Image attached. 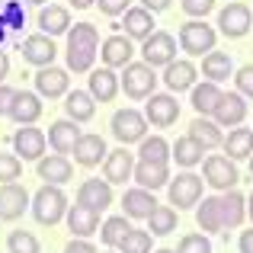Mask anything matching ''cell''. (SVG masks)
Masks as SVG:
<instances>
[{
    "instance_id": "obj_30",
    "label": "cell",
    "mask_w": 253,
    "mask_h": 253,
    "mask_svg": "<svg viewBox=\"0 0 253 253\" xmlns=\"http://www.w3.org/2000/svg\"><path fill=\"white\" fill-rule=\"evenodd\" d=\"M119 74L112 68H99V71H90V93L96 103H109V99H116L119 93Z\"/></svg>"
},
{
    "instance_id": "obj_21",
    "label": "cell",
    "mask_w": 253,
    "mask_h": 253,
    "mask_svg": "<svg viewBox=\"0 0 253 253\" xmlns=\"http://www.w3.org/2000/svg\"><path fill=\"white\" fill-rule=\"evenodd\" d=\"M81 135L84 131L77 128L74 119H58V122H51V128H48V144H51L55 154H71Z\"/></svg>"
},
{
    "instance_id": "obj_6",
    "label": "cell",
    "mask_w": 253,
    "mask_h": 253,
    "mask_svg": "<svg viewBox=\"0 0 253 253\" xmlns=\"http://www.w3.org/2000/svg\"><path fill=\"white\" fill-rule=\"evenodd\" d=\"M112 135H116L122 144L141 141V138L148 135V119H144V112H138V109H119L116 116H112Z\"/></svg>"
},
{
    "instance_id": "obj_17",
    "label": "cell",
    "mask_w": 253,
    "mask_h": 253,
    "mask_svg": "<svg viewBox=\"0 0 253 253\" xmlns=\"http://www.w3.org/2000/svg\"><path fill=\"white\" fill-rule=\"evenodd\" d=\"M77 202L86 209L106 211L112 205V183L109 179H84L81 189H77Z\"/></svg>"
},
{
    "instance_id": "obj_25",
    "label": "cell",
    "mask_w": 253,
    "mask_h": 253,
    "mask_svg": "<svg viewBox=\"0 0 253 253\" xmlns=\"http://www.w3.org/2000/svg\"><path fill=\"white\" fill-rule=\"evenodd\" d=\"M68 228L74 237H90L99 231V211L96 209H86V205H71L68 209Z\"/></svg>"
},
{
    "instance_id": "obj_9",
    "label": "cell",
    "mask_w": 253,
    "mask_h": 253,
    "mask_svg": "<svg viewBox=\"0 0 253 253\" xmlns=\"http://www.w3.org/2000/svg\"><path fill=\"white\" fill-rule=\"evenodd\" d=\"M45 148H48V135H45L42 128L23 125V128L13 135V151H16L19 161H42Z\"/></svg>"
},
{
    "instance_id": "obj_53",
    "label": "cell",
    "mask_w": 253,
    "mask_h": 253,
    "mask_svg": "<svg viewBox=\"0 0 253 253\" xmlns=\"http://www.w3.org/2000/svg\"><path fill=\"white\" fill-rule=\"evenodd\" d=\"M6 74H10V58H6V51H0V84H3Z\"/></svg>"
},
{
    "instance_id": "obj_5",
    "label": "cell",
    "mask_w": 253,
    "mask_h": 253,
    "mask_svg": "<svg viewBox=\"0 0 253 253\" xmlns=\"http://www.w3.org/2000/svg\"><path fill=\"white\" fill-rule=\"evenodd\" d=\"M119 84H122L125 96H131V99H148L151 93H154V86H157V74H154V68H151L148 61L125 64V74L119 77Z\"/></svg>"
},
{
    "instance_id": "obj_10",
    "label": "cell",
    "mask_w": 253,
    "mask_h": 253,
    "mask_svg": "<svg viewBox=\"0 0 253 253\" xmlns=\"http://www.w3.org/2000/svg\"><path fill=\"white\" fill-rule=\"evenodd\" d=\"M250 26H253V13L247 3H228L218 13V29L228 39H244L250 32Z\"/></svg>"
},
{
    "instance_id": "obj_16",
    "label": "cell",
    "mask_w": 253,
    "mask_h": 253,
    "mask_svg": "<svg viewBox=\"0 0 253 253\" xmlns=\"http://www.w3.org/2000/svg\"><path fill=\"white\" fill-rule=\"evenodd\" d=\"M218 211H221V228L234 231V228H241L244 218H247V199L237 189H228V192L218 196Z\"/></svg>"
},
{
    "instance_id": "obj_59",
    "label": "cell",
    "mask_w": 253,
    "mask_h": 253,
    "mask_svg": "<svg viewBox=\"0 0 253 253\" xmlns=\"http://www.w3.org/2000/svg\"><path fill=\"white\" fill-rule=\"evenodd\" d=\"M250 173H253V154H250Z\"/></svg>"
},
{
    "instance_id": "obj_36",
    "label": "cell",
    "mask_w": 253,
    "mask_h": 253,
    "mask_svg": "<svg viewBox=\"0 0 253 253\" xmlns=\"http://www.w3.org/2000/svg\"><path fill=\"white\" fill-rule=\"evenodd\" d=\"M141 148H138V157L141 161H151V164H170L173 161V148L167 144V138H161V135H144L141 141Z\"/></svg>"
},
{
    "instance_id": "obj_19",
    "label": "cell",
    "mask_w": 253,
    "mask_h": 253,
    "mask_svg": "<svg viewBox=\"0 0 253 253\" xmlns=\"http://www.w3.org/2000/svg\"><path fill=\"white\" fill-rule=\"evenodd\" d=\"M68 71L64 68H55V64H48V68H39L36 74V90L39 96H48V99H58V96H68Z\"/></svg>"
},
{
    "instance_id": "obj_38",
    "label": "cell",
    "mask_w": 253,
    "mask_h": 253,
    "mask_svg": "<svg viewBox=\"0 0 253 253\" xmlns=\"http://www.w3.org/2000/svg\"><path fill=\"white\" fill-rule=\"evenodd\" d=\"M131 231V224H128V215H112V218H106L103 221V228H99V241L106 244V247H119L122 244V237Z\"/></svg>"
},
{
    "instance_id": "obj_20",
    "label": "cell",
    "mask_w": 253,
    "mask_h": 253,
    "mask_svg": "<svg viewBox=\"0 0 253 253\" xmlns=\"http://www.w3.org/2000/svg\"><path fill=\"white\" fill-rule=\"evenodd\" d=\"M131 173H135V154H131V151H125V144L106 154V161H103V176L109 179V183H125Z\"/></svg>"
},
{
    "instance_id": "obj_34",
    "label": "cell",
    "mask_w": 253,
    "mask_h": 253,
    "mask_svg": "<svg viewBox=\"0 0 253 253\" xmlns=\"http://www.w3.org/2000/svg\"><path fill=\"white\" fill-rule=\"evenodd\" d=\"M202 74L215 84H224L234 74V61H231L228 51H209V55L202 58Z\"/></svg>"
},
{
    "instance_id": "obj_27",
    "label": "cell",
    "mask_w": 253,
    "mask_h": 253,
    "mask_svg": "<svg viewBox=\"0 0 253 253\" xmlns=\"http://www.w3.org/2000/svg\"><path fill=\"white\" fill-rule=\"evenodd\" d=\"M196 64L192 61H170L167 68H164V84L170 86L173 93H183V90H192L196 86Z\"/></svg>"
},
{
    "instance_id": "obj_14",
    "label": "cell",
    "mask_w": 253,
    "mask_h": 253,
    "mask_svg": "<svg viewBox=\"0 0 253 253\" xmlns=\"http://www.w3.org/2000/svg\"><path fill=\"white\" fill-rule=\"evenodd\" d=\"M19 51H23V61L36 64V68H48V64L55 61V55H58V48H55V42H51V36H45V32L23 39Z\"/></svg>"
},
{
    "instance_id": "obj_43",
    "label": "cell",
    "mask_w": 253,
    "mask_h": 253,
    "mask_svg": "<svg viewBox=\"0 0 253 253\" xmlns=\"http://www.w3.org/2000/svg\"><path fill=\"white\" fill-rule=\"evenodd\" d=\"M23 176V161L16 154H3L0 151V183H16Z\"/></svg>"
},
{
    "instance_id": "obj_24",
    "label": "cell",
    "mask_w": 253,
    "mask_h": 253,
    "mask_svg": "<svg viewBox=\"0 0 253 253\" xmlns=\"http://www.w3.org/2000/svg\"><path fill=\"white\" fill-rule=\"evenodd\" d=\"M36 170H39V179H45V183H55V186L71 183V179H74V167H71V161H68L64 154H48V157H42Z\"/></svg>"
},
{
    "instance_id": "obj_58",
    "label": "cell",
    "mask_w": 253,
    "mask_h": 253,
    "mask_svg": "<svg viewBox=\"0 0 253 253\" xmlns=\"http://www.w3.org/2000/svg\"><path fill=\"white\" fill-rule=\"evenodd\" d=\"M26 3H39V6H42V3H45V0H26Z\"/></svg>"
},
{
    "instance_id": "obj_49",
    "label": "cell",
    "mask_w": 253,
    "mask_h": 253,
    "mask_svg": "<svg viewBox=\"0 0 253 253\" xmlns=\"http://www.w3.org/2000/svg\"><path fill=\"white\" fill-rule=\"evenodd\" d=\"M13 96H16V90H13V86H6V84H0V116H10Z\"/></svg>"
},
{
    "instance_id": "obj_15",
    "label": "cell",
    "mask_w": 253,
    "mask_h": 253,
    "mask_svg": "<svg viewBox=\"0 0 253 253\" xmlns=\"http://www.w3.org/2000/svg\"><path fill=\"white\" fill-rule=\"evenodd\" d=\"M131 55H135V45H131L128 36H109L103 45H99V58H103L106 68H125V64H131Z\"/></svg>"
},
{
    "instance_id": "obj_54",
    "label": "cell",
    "mask_w": 253,
    "mask_h": 253,
    "mask_svg": "<svg viewBox=\"0 0 253 253\" xmlns=\"http://www.w3.org/2000/svg\"><path fill=\"white\" fill-rule=\"evenodd\" d=\"M68 3L74 6V10H86V6H93L96 0H68Z\"/></svg>"
},
{
    "instance_id": "obj_11",
    "label": "cell",
    "mask_w": 253,
    "mask_h": 253,
    "mask_svg": "<svg viewBox=\"0 0 253 253\" xmlns=\"http://www.w3.org/2000/svg\"><path fill=\"white\" fill-rule=\"evenodd\" d=\"M141 55L151 68H167L170 61H176V39L170 32H154V36L144 39Z\"/></svg>"
},
{
    "instance_id": "obj_1",
    "label": "cell",
    "mask_w": 253,
    "mask_h": 253,
    "mask_svg": "<svg viewBox=\"0 0 253 253\" xmlns=\"http://www.w3.org/2000/svg\"><path fill=\"white\" fill-rule=\"evenodd\" d=\"M99 55V32L93 23H77L68 29V71L86 74L93 71V61Z\"/></svg>"
},
{
    "instance_id": "obj_56",
    "label": "cell",
    "mask_w": 253,
    "mask_h": 253,
    "mask_svg": "<svg viewBox=\"0 0 253 253\" xmlns=\"http://www.w3.org/2000/svg\"><path fill=\"white\" fill-rule=\"evenodd\" d=\"M3 39H6V26L0 23V45H3Z\"/></svg>"
},
{
    "instance_id": "obj_50",
    "label": "cell",
    "mask_w": 253,
    "mask_h": 253,
    "mask_svg": "<svg viewBox=\"0 0 253 253\" xmlns=\"http://www.w3.org/2000/svg\"><path fill=\"white\" fill-rule=\"evenodd\" d=\"M64 253H96V247H93L86 237H77V241H71L68 247H64Z\"/></svg>"
},
{
    "instance_id": "obj_33",
    "label": "cell",
    "mask_w": 253,
    "mask_h": 253,
    "mask_svg": "<svg viewBox=\"0 0 253 253\" xmlns=\"http://www.w3.org/2000/svg\"><path fill=\"white\" fill-rule=\"evenodd\" d=\"M224 154L231 157V161H244V157H250L253 154V128H231L228 131V138H224Z\"/></svg>"
},
{
    "instance_id": "obj_4",
    "label": "cell",
    "mask_w": 253,
    "mask_h": 253,
    "mask_svg": "<svg viewBox=\"0 0 253 253\" xmlns=\"http://www.w3.org/2000/svg\"><path fill=\"white\" fill-rule=\"evenodd\" d=\"M202 173H205V183L218 192H228L241 183V173H237V164L231 161L228 154H211L202 161Z\"/></svg>"
},
{
    "instance_id": "obj_2",
    "label": "cell",
    "mask_w": 253,
    "mask_h": 253,
    "mask_svg": "<svg viewBox=\"0 0 253 253\" xmlns=\"http://www.w3.org/2000/svg\"><path fill=\"white\" fill-rule=\"evenodd\" d=\"M32 215H36V221L39 224H58L61 218H68V196L61 192V186H55V183H45L42 189L32 196Z\"/></svg>"
},
{
    "instance_id": "obj_7",
    "label": "cell",
    "mask_w": 253,
    "mask_h": 253,
    "mask_svg": "<svg viewBox=\"0 0 253 253\" xmlns=\"http://www.w3.org/2000/svg\"><path fill=\"white\" fill-rule=\"evenodd\" d=\"M202 176H196V173H179L173 183H167L170 189V205H176L179 209H192V205L202 202Z\"/></svg>"
},
{
    "instance_id": "obj_51",
    "label": "cell",
    "mask_w": 253,
    "mask_h": 253,
    "mask_svg": "<svg viewBox=\"0 0 253 253\" xmlns=\"http://www.w3.org/2000/svg\"><path fill=\"white\" fill-rule=\"evenodd\" d=\"M237 247H241V253H253V228H250V231H244V234H241V241H237Z\"/></svg>"
},
{
    "instance_id": "obj_26",
    "label": "cell",
    "mask_w": 253,
    "mask_h": 253,
    "mask_svg": "<svg viewBox=\"0 0 253 253\" xmlns=\"http://www.w3.org/2000/svg\"><path fill=\"white\" fill-rule=\"evenodd\" d=\"M122 209L128 218H144L148 221V215L157 209V199L151 189H144V186H135V189H128L122 196Z\"/></svg>"
},
{
    "instance_id": "obj_47",
    "label": "cell",
    "mask_w": 253,
    "mask_h": 253,
    "mask_svg": "<svg viewBox=\"0 0 253 253\" xmlns=\"http://www.w3.org/2000/svg\"><path fill=\"white\" fill-rule=\"evenodd\" d=\"M183 10L189 16H205V13L215 10V0H183Z\"/></svg>"
},
{
    "instance_id": "obj_39",
    "label": "cell",
    "mask_w": 253,
    "mask_h": 253,
    "mask_svg": "<svg viewBox=\"0 0 253 253\" xmlns=\"http://www.w3.org/2000/svg\"><path fill=\"white\" fill-rule=\"evenodd\" d=\"M148 231L151 234H173L176 231V209H170V205H157L154 211L148 215Z\"/></svg>"
},
{
    "instance_id": "obj_40",
    "label": "cell",
    "mask_w": 253,
    "mask_h": 253,
    "mask_svg": "<svg viewBox=\"0 0 253 253\" xmlns=\"http://www.w3.org/2000/svg\"><path fill=\"white\" fill-rule=\"evenodd\" d=\"M202 154L205 151L199 148L189 135L176 138V144H173V161H176L179 167H196V164H202Z\"/></svg>"
},
{
    "instance_id": "obj_32",
    "label": "cell",
    "mask_w": 253,
    "mask_h": 253,
    "mask_svg": "<svg viewBox=\"0 0 253 253\" xmlns=\"http://www.w3.org/2000/svg\"><path fill=\"white\" fill-rule=\"evenodd\" d=\"M64 109H68V119H74V122H90L96 112V99L90 90H74L64 99Z\"/></svg>"
},
{
    "instance_id": "obj_22",
    "label": "cell",
    "mask_w": 253,
    "mask_h": 253,
    "mask_svg": "<svg viewBox=\"0 0 253 253\" xmlns=\"http://www.w3.org/2000/svg\"><path fill=\"white\" fill-rule=\"evenodd\" d=\"M39 116H42V99H39V93L16 90L13 106H10V119L16 125H32V122H39Z\"/></svg>"
},
{
    "instance_id": "obj_55",
    "label": "cell",
    "mask_w": 253,
    "mask_h": 253,
    "mask_svg": "<svg viewBox=\"0 0 253 253\" xmlns=\"http://www.w3.org/2000/svg\"><path fill=\"white\" fill-rule=\"evenodd\" d=\"M247 215H250V221H253V192L247 196Z\"/></svg>"
},
{
    "instance_id": "obj_18",
    "label": "cell",
    "mask_w": 253,
    "mask_h": 253,
    "mask_svg": "<svg viewBox=\"0 0 253 253\" xmlns=\"http://www.w3.org/2000/svg\"><path fill=\"white\" fill-rule=\"evenodd\" d=\"M122 26H119V29H125V36L128 39H138V42H144V39L148 36H154V13L151 10H144V6H128V10L122 13Z\"/></svg>"
},
{
    "instance_id": "obj_13",
    "label": "cell",
    "mask_w": 253,
    "mask_h": 253,
    "mask_svg": "<svg viewBox=\"0 0 253 253\" xmlns=\"http://www.w3.org/2000/svg\"><path fill=\"white\" fill-rule=\"evenodd\" d=\"M32 205L29 192L19 183H3L0 186V221H16L23 218V211Z\"/></svg>"
},
{
    "instance_id": "obj_60",
    "label": "cell",
    "mask_w": 253,
    "mask_h": 253,
    "mask_svg": "<svg viewBox=\"0 0 253 253\" xmlns=\"http://www.w3.org/2000/svg\"><path fill=\"white\" fill-rule=\"evenodd\" d=\"M106 253H112V250H106Z\"/></svg>"
},
{
    "instance_id": "obj_46",
    "label": "cell",
    "mask_w": 253,
    "mask_h": 253,
    "mask_svg": "<svg viewBox=\"0 0 253 253\" xmlns=\"http://www.w3.org/2000/svg\"><path fill=\"white\" fill-rule=\"evenodd\" d=\"M237 93H244V96H253V64H244L241 71H237Z\"/></svg>"
},
{
    "instance_id": "obj_3",
    "label": "cell",
    "mask_w": 253,
    "mask_h": 253,
    "mask_svg": "<svg viewBox=\"0 0 253 253\" xmlns=\"http://www.w3.org/2000/svg\"><path fill=\"white\" fill-rule=\"evenodd\" d=\"M215 39H218V32L209 23H202V19H189V23L179 26V48L192 58H202L209 51H215Z\"/></svg>"
},
{
    "instance_id": "obj_31",
    "label": "cell",
    "mask_w": 253,
    "mask_h": 253,
    "mask_svg": "<svg viewBox=\"0 0 253 253\" xmlns=\"http://www.w3.org/2000/svg\"><path fill=\"white\" fill-rule=\"evenodd\" d=\"M39 29H42L45 36H61V32H68L71 29L68 6H55V3L42 6V10H39Z\"/></svg>"
},
{
    "instance_id": "obj_37",
    "label": "cell",
    "mask_w": 253,
    "mask_h": 253,
    "mask_svg": "<svg viewBox=\"0 0 253 253\" xmlns=\"http://www.w3.org/2000/svg\"><path fill=\"white\" fill-rule=\"evenodd\" d=\"M196 221H199V228L209 231V234H218V231H224V228H221V211H218V196L202 199V205L196 209Z\"/></svg>"
},
{
    "instance_id": "obj_8",
    "label": "cell",
    "mask_w": 253,
    "mask_h": 253,
    "mask_svg": "<svg viewBox=\"0 0 253 253\" xmlns=\"http://www.w3.org/2000/svg\"><path fill=\"white\" fill-rule=\"evenodd\" d=\"M144 119H148V125H154V128H170L179 119L176 96H170V93H151L148 106H144Z\"/></svg>"
},
{
    "instance_id": "obj_42",
    "label": "cell",
    "mask_w": 253,
    "mask_h": 253,
    "mask_svg": "<svg viewBox=\"0 0 253 253\" xmlns=\"http://www.w3.org/2000/svg\"><path fill=\"white\" fill-rule=\"evenodd\" d=\"M119 250H122V253H151V234H148V231H135V228H131L128 234L122 237Z\"/></svg>"
},
{
    "instance_id": "obj_35",
    "label": "cell",
    "mask_w": 253,
    "mask_h": 253,
    "mask_svg": "<svg viewBox=\"0 0 253 253\" xmlns=\"http://www.w3.org/2000/svg\"><path fill=\"white\" fill-rule=\"evenodd\" d=\"M221 93H224L221 84H215V81H205V84L192 86V109H196L199 116H211L218 99H221Z\"/></svg>"
},
{
    "instance_id": "obj_57",
    "label": "cell",
    "mask_w": 253,
    "mask_h": 253,
    "mask_svg": "<svg viewBox=\"0 0 253 253\" xmlns=\"http://www.w3.org/2000/svg\"><path fill=\"white\" fill-rule=\"evenodd\" d=\"M154 253H176V250H170V247H161V250H154Z\"/></svg>"
},
{
    "instance_id": "obj_41",
    "label": "cell",
    "mask_w": 253,
    "mask_h": 253,
    "mask_svg": "<svg viewBox=\"0 0 253 253\" xmlns=\"http://www.w3.org/2000/svg\"><path fill=\"white\" fill-rule=\"evenodd\" d=\"M6 250L10 253H39V237L29 234V231H10V237H6Z\"/></svg>"
},
{
    "instance_id": "obj_29",
    "label": "cell",
    "mask_w": 253,
    "mask_h": 253,
    "mask_svg": "<svg viewBox=\"0 0 253 253\" xmlns=\"http://www.w3.org/2000/svg\"><path fill=\"white\" fill-rule=\"evenodd\" d=\"M131 176L138 179V186L144 189H161V186L170 183V164H151V161H138L135 164V173Z\"/></svg>"
},
{
    "instance_id": "obj_44",
    "label": "cell",
    "mask_w": 253,
    "mask_h": 253,
    "mask_svg": "<svg viewBox=\"0 0 253 253\" xmlns=\"http://www.w3.org/2000/svg\"><path fill=\"white\" fill-rule=\"evenodd\" d=\"M176 253H211V241L205 234H186L179 241Z\"/></svg>"
},
{
    "instance_id": "obj_28",
    "label": "cell",
    "mask_w": 253,
    "mask_h": 253,
    "mask_svg": "<svg viewBox=\"0 0 253 253\" xmlns=\"http://www.w3.org/2000/svg\"><path fill=\"white\" fill-rule=\"evenodd\" d=\"M106 141L99 135H81L74 144V161L81 164V167H96L99 161H106Z\"/></svg>"
},
{
    "instance_id": "obj_12",
    "label": "cell",
    "mask_w": 253,
    "mask_h": 253,
    "mask_svg": "<svg viewBox=\"0 0 253 253\" xmlns=\"http://www.w3.org/2000/svg\"><path fill=\"white\" fill-rule=\"evenodd\" d=\"M211 116H215V122L221 125V128H237V125H244V119H247V96H244V93H221V99H218Z\"/></svg>"
},
{
    "instance_id": "obj_48",
    "label": "cell",
    "mask_w": 253,
    "mask_h": 253,
    "mask_svg": "<svg viewBox=\"0 0 253 253\" xmlns=\"http://www.w3.org/2000/svg\"><path fill=\"white\" fill-rule=\"evenodd\" d=\"M96 3H99V10H103L106 16H122V13L131 6V0H96Z\"/></svg>"
},
{
    "instance_id": "obj_52",
    "label": "cell",
    "mask_w": 253,
    "mask_h": 253,
    "mask_svg": "<svg viewBox=\"0 0 253 253\" xmlns=\"http://www.w3.org/2000/svg\"><path fill=\"white\" fill-rule=\"evenodd\" d=\"M141 6H144V10H151V13H161V10H167V6H170V0H141Z\"/></svg>"
},
{
    "instance_id": "obj_23",
    "label": "cell",
    "mask_w": 253,
    "mask_h": 253,
    "mask_svg": "<svg viewBox=\"0 0 253 253\" xmlns=\"http://www.w3.org/2000/svg\"><path fill=\"white\" fill-rule=\"evenodd\" d=\"M186 135H189L202 151H211V148H221V144H224L221 125L211 122V119H205V116H196V119H192V122H189V131H186Z\"/></svg>"
},
{
    "instance_id": "obj_45",
    "label": "cell",
    "mask_w": 253,
    "mask_h": 253,
    "mask_svg": "<svg viewBox=\"0 0 253 253\" xmlns=\"http://www.w3.org/2000/svg\"><path fill=\"white\" fill-rule=\"evenodd\" d=\"M23 6H19V3H13V0H10V3H3V10H0V23H3L6 26V29H23Z\"/></svg>"
}]
</instances>
